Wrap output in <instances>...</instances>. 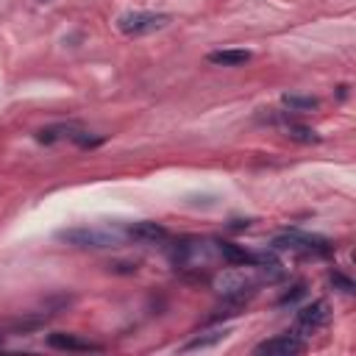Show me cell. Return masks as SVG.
Segmentation results:
<instances>
[{"mask_svg":"<svg viewBox=\"0 0 356 356\" xmlns=\"http://www.w3.org/2000/svg\"><path fill=\"white\" fill-rule=\"evenodd\" d=\"M170 259H172V264H175L178 270H195V273L200 275L203 270L214 267L222 256H220L217 242H209V239H192V236H186V239H181V242H175V245H172Z\"/></svg>","mask_w":356,"mask_h":356,"instance_id":"obj_1","label":"cell"},{"mask_svg":"<svg viewBox=\"0 0 356 356\" xmlns=\"http://www.w3.org/2000/svg\"><path fill=\"white\" fill-rule=\"evenodd\" d=\"M58 239L75 248H92V250H103V248H117L128 239L125 228L117 225H81V228H64L58 231Z\"/></svg>","mask_w":356,"mask_h":356,"instance_id":"obj_2","label":"cell"},{"mask_svg":"<svg viewBox=\"0 0 356 356\" xmlns=\"http://www.w3.org/2000/svg\"><path fill=\"white\" fill-rule=\"evenodd\" d=\"M270 248L273 250H292V253H300V256H328L331 253L328 239L312 236V234H303V231H284L270 242Z\"/></svg>","mask_w":356,"mask_h":356,"instance_id":"obj_3","label":"cell"},{"mask_svg":"<svg viewBox=\"0 0 356 356\" xmlns=\"http://www.w3.org/2000/svg\"><path fill=\"white\" fill-rule=\"evenodd\" d=\"M167 22H170V14H156V11H131V14H122V17L117 19V28H120L125 36H145V33L161 31Z\"/></svg>","mask_w":356,"mask_h":356,"instance_id":"obj_4","label":"cell"},{"mask_svg":"<svg viewBox=\"0 0 356 356\" xmlns=\"http://www.w3.org/2000/svg\"><path fill=\"white\" fill-rule=\"evenodd\" d=\"M58 139H70V142H75V145H81V147H95V145L103 142L100 136H89V131H83V128L75 125V122L50 125V128H42V131L36 134V142H42V145H53V142H58Z\"/></svg>","mask_w":356,"mask_h":356,"instance_id":"obj_5","label":"cell"},{"mask_svg":"<svg viewBox=\"0 0 356 356\" xmlns=\"http://www.w3.org/2000/svg\"><path fill=\"white\" fill-rule=\"evenodd\" d=\"M328 320H331L328 303H323V300H314V303L303 306V309L295 314V334H298V337H309V334L320 331V328H323Z\"/></svg>","mask_w":356,"mask_h":356,"instance_id":"obj_6","label":"cell"},{"mask_svg":"<svg viewBox=\"0 0 356 356\" xmlns=\"http://www.w3.org/2000/svg\"><path fill=\"white\" fill-rule=\"evenodd\" d=\"M303 350H306V342L295 331L270 337V339H264L253 348V353H259V356H295V353H303Z\"/></svg>","mask_w":356,"mask_h":356,"instance_id":"obj_7","label":"cell"},{"mask_svg":"<svg viewBox=\"0 0 356 356\" xmlns=\"http://www.w3.org/2000/svg\"><path fill=\"white\" fill-rule=\"evenodd\" d=\"M125 234H128V239H136V242H161V239H167V228L164 225H159V222H153V220H142V222H134V225H128L125 228Z\"/></svg>","mask_w":356,"mask_h":356,"instance_id":"obj_8","label":"cell"},{"mask_svg":"<svg viewBox=\"0 0 356 356\" xmlns=\"http://www.w3.org/2000/svg\"><path fill=\"white\" fill-rule=\"evenodd\" d=\"M47 345L50 348H58V350H78V353H86V350H103V345L97 342H89L78 334H50L47 337Z\"/></svg>","mask_w":356,"mask_h":356,"instance_id":"obj_9","label":"cell"},{"mask_svg":"<svg viewBox=\"0 0 356 356\" xmlns=\"http://www.w3.org/2000/svg\"><path fill=\"white\" fill-rule=\"evenodd\" d=\"M206 58L209 64H217V67H242L250 61V53L248 50H214Z\"/></svg>","mask_w":356,"mask_h":356,"instance_id":"obj_10","label":"cell"},{"mask_svg":"<svg viewBox=\"0 0 356 356\" xmlns=\"http://www.w3.org/2000/svg\"><path fill=\"white\" fill-rule=\"evenodd\" d=\"M228 337V328H211V331H206V334H197L195 339H189L181 350H197V348H209V345H217L220 339H225Z\"/></svg>","mask_w":356,"mask_h":356,"instance_id":"obj_11","label":"cell"},{"mask_svg":"<svg viewBox=\"0 0 356 356\" xmlns=\"http://www.w3.org/2000/svg\"><path fill=\"white\" fill-rule=\"evenodd\" d=\"M281 103H284L289 111H312V108L320 106L317 97H312V95H284Z\"/></svg>","mask_w":356,"mask_h":356,"instance_id":"obj_12","label":"cell"},{"mask_svg":"<svg viewBox=\"0 0 356 356\" xmlns=\"http://www.w3.org/2000/svg\"><path fill=\"white\" fill-rule=\"evenodd\" d=\"M286 136L295 139V142H303V145H314V142H320V136H317L314 128H309V125H298V122H286Z\"/></svg>","mask_w":356,"mask_h":356,"instance_id":"obj_13","label":"cell"},{"mask_svg":"<svg viewBox=\"0 0 356 356\" xmlns=\"http://www.w3.org/2000/svg\"><path fill=\"white\" fill-rule=\"evenodd\" d=\"M331 284H334V289H342V292H348V295H350V292L356 289V286H353V281H350L348 275H342V273H337V270L331 273Z\"/></svg>","mask_w":356,"mask_h":356,"instance_id":"obj_14","label":"cell"},{"mask_svg":"<svg viewBox=\"0 0 356 356\" xmlns=\"http://www.w3.org/2000/svg\"><path fill=\"white\" fill-rule=\"evenodd\" d=\"M306 292V286L303 284H298V286H292V292H286V295H281L278 298V306H286V303H292V300H298L300 295Z\"/></svg>","mask_w":356,"mask_h":356,"instance_id":"obj_15","label":"cell"},{"mask_svg":"<svg viewBox=\"0 0 356 356\" xmlns=\"http://www.w3.org/2000/svg\"><path fill=\"white\" fill-rule=\"evenodd\" d=\"M108 267H114L120 273H136V264H108Z\"/></svg>","mask_w":356,"mask_h":356,"instance_id":"obj_16","label":"cell"},{"mask_svg":"<svg viewBox=\"0 0 356 356\" xmlns=\"http://www.w3.org/2000/svg\"><path fill=\"white\" fill-rule=\"evenodd\" d=\"M42 3H47V0H42Z\"/></svg>","mask_w":356,"mask_h":356,"instance_id":"obj_17","label":"cell"}]
</instances>
